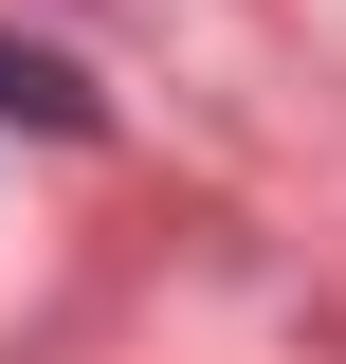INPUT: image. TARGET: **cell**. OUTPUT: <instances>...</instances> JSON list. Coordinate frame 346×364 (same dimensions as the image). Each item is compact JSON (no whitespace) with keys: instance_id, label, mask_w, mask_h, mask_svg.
<instances>
[{"instance_id":"cell-1","label":"cell","mask_w":346,"mask_h":364,"mask_svg":"<svg viewBox=\"0 0 346 364\" xmlns=\"http://www.w3.org/2000/svg\"><path fill=\"white\" fill-rule=\"evenodd\" d=\"M0 128H55V146H73V128H91V73H55V55L0 37Z\"/></svg>"}]
</instances>
